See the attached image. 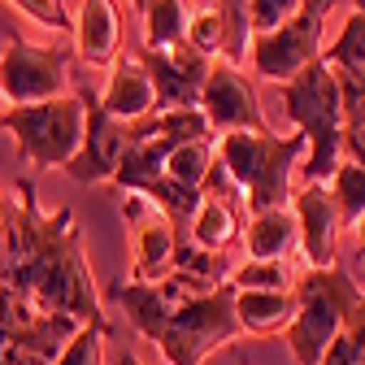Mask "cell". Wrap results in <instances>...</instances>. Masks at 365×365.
I'll use <instances>...</instances> for the list:
<instances>
[{"mask_svg":"<svg viewBox=\"0 0 365 365\" xmlns=\"http://www.w3.org/2000/svg\"><path fill=\"white\" fill-rule=\"evenodd\" d=\"M356 244H361V257H365V217L356 222Z\"/></svg>","mask_w":365,"mask_h":365,"instance_id":"36","label":"cell"},{"mask_svg":"<svg viewBox=\"0 0 365 365\" xmlns=\"http://www.w3.org/2000/svg\"><path fill=\"white\" fill-rule=\"evenodd\" d=\"M235 292V287H231ZM292 292H235L240 335H283L292 322Z\"/></svg>","mask_w":365,"mask_h":365,"instance_id":"20","label":"cell"},{"mask_svg":"<svg viewBox=\"0 0 365 365\" xmlns=\"http://www.w3.org/2000/svg\"><path fill=\"white\" fill-rule=\"evenodd\" d=\"M105 322H83L53 365H105Z\"/></svg>","mask_w":365,"mask_h":365,"instance_id":"28","label":"cell"},{"mask_svg":"<svg viewBox=\"0 0 365 365\" xmlns=\"http://www.w3.org/2000/svg\"><path fill=\"white\" fill-rule=\"evenodd\" d=\"M304 153H309L304 135H269V130L217 135V165L231 174L240 205L248 213L283 209L292 200V170Z\"/></svg>","mask_w":365,"mask_h":365,"instance_id":"2","label":"cell"},{"mask_svg":"<svg viewBox=\"0 0 365 365\" xmlns=\"http://www.w3.org/2000/svg\"><path fill=\"white\" fill-rule=\"evenodd\" d=\"M240 339L235 322V292L231 283L209 292V296H182L165 327L157 335V348L170 365H205L217 348Z\"/></svg>","mask_w":365,"mask_h":365,"instance_id":"6","label":"cell"},{"mask_svg":"<svg viewBox=\"0 0 365 365\" xmlns=\"http://www.w3.org/2000/svg\"><path fill=\"white\" fill-rule=\"evenodd\" d=\"M122 217L135 226V252H130V279L135 283H157L170 274V257L178 244V226L140 192H126Z\"/></svg>","mask_w":365,"mask_h":365,"instance_id":"11","label":"cell"},{"mask_svg":"<svg viewBox=\"0 0 365 365\" xmlns=\"http://www.w3.org/2000/svg\"><path fill=\"white\" fill-rule=\"evenodd\" d=\"M130 148V130L126 122L109 118L96 101H87V126H83V144L74 153V161L66 165V174L83 187H96V182H113L122 157Z\"/></svg>","mask_w":365,"mask_h":365,"instance_id":"12","label":"cell"},{"mask_svg":"<svg viewBox=\"0 0 365 365\" xmlns=\"http://www.w3.org/2000/svg\"><path fill=\"white\" fill-rule=\"evenodd\" d=\"M187 296L170 274L165 279H157V283H135V279H126V283H118L113 287V300L126 309V317H130V327L140 331L144 339H153L157 344V335H161V327H165V317L174 313V304Z\"/></svg>","mask_w":365,"mask_h":365,"instance_id":"16","label":"cell"},{"mask_svg":"<svg viewBox=\"0 0 365 365\" xmlns=\"http://www.w3.org/2000/svg\"><path fill=\"white\" fill-rule=\"evenodd\" d=\"M344 157H348V161H356V165H365V126L344 130Z\"/></svg>","mask_w":365,"mask_h":365,"instance_id":"33","label":"cell"},{"mask_svg":"<svg viewBox=\"0 0 365 365\" xmlns=\"http://www.w3.org/2000/svg\"><path fill=\"white\" fill-rule=\"evenodd\" d=\"M317 365H365V300L352 309V317L344 322V331L335 335V344Z\"/></svg>","mask_w":365,"mask_h":365,"instance_id":"27","label":"cell"},{"mask_svg":"<svg viewBox=\"0 0 365 365\" xmlns=\"http://www.w3.org/2000/svg\"><path fill=\"white\" fill-rule=\"evenodd\" d=\"M361 300H365V292L339 265L296 274V283H292V304L296 309H292V322L283 331V344H287L292 361L296 365H317L322 361Z\"/></svg>","mask_w":365,"mask_h":365,"instance_id":"4","label":"cell"},{"mask_svg":"<svg viewBox=\"0 0 365 365\" xmlns=\"http://www.w3.org/2000/svg\"><path fill=\"white\" fill-rule=\"evenodd\" d=\"M300 9L313 14V18H327V14L335 9V0H300Z\"/></svg>","mask_w":365,"mask_h":365,"instance_id":"34","label":"cell"},{"mask_svg":"<svg viewBox=\"0 0 365 365\" xmlns=\"http://www.w3.org/2000/svg\"><path fill=\"white\" fill-rule=\"evenodd\" d=\"M70 91V53L66 48H35V43L9 39L0 53V101L9 105H39Z\"/></svg>","mask_w":365,"mask_h":365,"instance_id":"7","label":"cell"},{"mask_svg":"<svg viewBox=\"0 0 365 365\" xmlns=\"http://www.w3.org/2000/svg\"><path fill=\"white\" fill-rule=\"evenodd\" d=\"M240 244H244V257L248 261H287L300 248V231H296L292 205L252 213L248 226H244V235H240Z\"/></svg>","mask_w":365,"mask_h":365,"instance_id":"17","label":"cell"},{"mask_svg":"<svg viewBox=\"0 0 365 365\" xmlns=\"http://www.w3.org/2000/svg\"><path fill=\"white\" fill-rule=\"evenodd\" d=\"M187 43H192L200 57H209V61L222 53V22H217V9H192Z\"/></svg>","mask_w":365,"mask_h":365,"instance_id":"31","label":"cell"},{"mask_svg":"<svg viewBox=\"0 0 365 365\" xmlns=\"http://www.w3.org/2000/svg\"><path fill=\"white\" fill-rule=\"evenodd\" d=\"M317 53H322V18H313V14L300 9L279 31L252 35V43H248V66L265 83H292L304 66L317 61Z\"/></svg>","mask_w":365,"mask_h":365,"instance_id":"8","label":"cell"},{"mask_svg":"<svg viewBox=\"0 0 365 365\" xmlns=\"http://www.w3.org/2000/svg\"><path fill=\"white\" fill-rule=\"evenodd\" d=\"M296 14H300V0H248V26H252V35L279 31Z\"/></svg>","mask_w":365,"mask_h":365,"instance_id":"30","label":"cell"},{"mask_svg":"<svg viewBox=\"0 0 365 365\" xmlns=\"http://www.w3.org/2000/svg\"><path fill=\"white\" fill-rule=\"evenodd\" d=\"M0 287H14L43 313L105 322L74 213H43L31 182H14L0 196Z\"/></svg>","mask_w":365,"mask_h":365,"instance_id":"1","label":"cell"},{"mask_svg":"<svg viewBox=\"0 0 365 365\" xmlns=\"http://www.w3.org/2000/svg\"><path fill=\"white\" fill-rule=\"evenodd\" d=\"M287 205L296 213L304 269H331L339 261V235H344V217H339V205H335L331 187L327 182H304Z\"/></svg>","mask_w":365,"mask_h":365,"instance_id":"10","label":"cell"},{"mask_svg":"<svg viewBox=\"0 0 365 365\" xmlns=\"http://www.w3.org/2000/svg\"><path fill=\"white\" fill-rule=\"evenodd\" d=\"M96 105L109 118L126 122V126L157 113V91H153V78H148L140 53H135V57H118L109 66V78H105V91L96 96Z\"/></svg>","mask_w":365,"mask_h":365,"instance_id":"14","label":"cell"},{"mask_svg":"<svg viewBox=\"0 0 365 365\" xmlns=\"http://www.w3.org/2000/svg\"><path fill=\"white\" fill-rule=\"evenodd\" d=\"M144 5H148V0H130V9H140V14H144Z\"/></svg>","mask_w":365,"mask_h":365,"instance_id":"37","label":"cell"},{"mask_svg":"<svg viewBox=\"0 0 365 365\" xmlns=\"http://www.w3.org/2000/svg\"><path fill=\"white\" fill-rule=\"evenodd\" d=\"M327 61L339 70V74H356L365 78V9H352L339 39H335V48L327 53Z\"/></svg>","mask_w":365,"mask_h":365,"instance_id":"26","label":"cell"},{"mask_svg":"<svg viewBox=\"0 0 365 365\" xmlns=\"http://www.w3.org/2000/svg\"><path fill=\"white\" fill-rule=\"evenodd\" d=\"M187 22H192V0H148L144 5V53L187 43Z\"/></svg>","mask_w":365,"mask_h":365,"instance_id":"22","label":"cell"},{"mask_svg":"<svg viewBox=\"0 0 365 365\" xmlns=\"http://www.w3.org/2000/svg\"><path fill=\"white\" fill-rule=\"evenodd\" d=\"M231 283L235 292H292V283H296V274L287 269V261H240L235 269H231Z\"/></svg>","mask_w":365,"mask_h":365,"instance_id":"24","label":"cell"},{"mask_svg":"<svg viewBox=\"0 0 365 365\" xmlns=\"http://www.w3.org/2000/svg\"><path fill=\"white\" fill-rule=\"evenodd\" d=\"M196 105H200V113H205L213 135H226V130H265V113L257 105L252 83L244 78V70L226 66V61L209 66V78L200 87Z\"/></svg>","mask_w":365,"mask_h":365,"instance_id":"9","label":"cell"},{"mask_svg":"<svg viewBox=\"0 0 365 365\" xmlns=\"http://www.w3.org/2000/svg\"><path fill=\"white\" fill-rule=\"evenodd\" d=\"M217 22H222V61L226 66H248V43H252V26H248V0H217Z\"/></svg>","mask_w":365,"mask_h":365,"instance_id":"23","label":"cell"},{"mask_svg":"<svg viewBox=\"0 0 365 365\" xmlns=\"http://www.w3.org/2000/svg\"><path fill=\"white\" fill-rule=\"evenodd\" d=\"M213 161H217V135H205V140H182V144H174V148L165 153L157 178L174 182L178 192L200 196V187H205V178H209Z\"/></svg>","mask_w":365,"mask_h":365,"instance_id":"21","label":"cell"},{"mask_svg":"<svg viewBox=\"0 0 365 365\" xmlns=\"http://www.w3.org/2000/svg\"><path fill=\"white\" fill-rule=\"evenodd\" d=\"M35 313L31 300H22L14 287H0V365H5L9 348H14V335L26 327V317Z\"/></svg>","mask_w":365,"mask_h":365,"instance_id":"29","label":"cell"},{"mask_svg":"<svg viewBox=\"0 0 365 365\" xmlns=\"http://www.w3.org/2000/svg\"><path fill=\"white\" fill-rule=\"evenodd\" d=\"M283 113L309 144L300 178L327 182L344 161V96H339V74L327 57H317L292 83H283Z\"/></svg>","mask_w":365,"mask_h":365,"instance_id":"3","label":"cell"},{"mask_svg":"<svg viewBox=\"0 0 365 365\" xmlns=\"http://www.w3.org/2000/svg\"><path fill=\"white\" fill-rule=\"evenodd\" d=\"M182 240H192L205 252H226V248L240 240V205L226 200V196L200 192V205H196V213L187 222V235H182Z\"/></svg>","mask_w":365,"mask_h":365,"instance_id":"19","label":"cell"},{"mask_svg":"<svg viewBox=\"0 0 365 365\" xmlns=\"http://www.w3.org/2000/svg\"><path fill=\"white\" fill-rule=\"evenodd\" d=\"M70 31L87 66H113L122 57V14L113 0H78V18L70 22Z\"/></svg>","mask_w":365,"mask_h":365,"instance_id":"15","label":"cell"},{"mask_svg":"<svg viewBox=\"0 0 365 365\" xmlns=\"http://www.w3.org/2000/svg\"><path fill=\"white\" fill-rule=\"evenodd\" d=\"M113 365H144V361L135 356V352H118V356H113Z\"/></svg>","mask_w":365,"mask_h":365,"instance_id":"35","label":"cell"},{"mask_svg":"<svg viewBox=\"0 0 365 365\" xmlns=\"http://www.w3.org/2000/svg\"><path fill=\"white\" fill-rule=\"evenodd\" d=\"M0 109H5V101H0Z\"/></svg>","mask_w":365,"mask_h":365,"instance_id":"39","label":"cell"},{"mask_svg":"<svg viewBox=\"0 0 365 365\" xmlns=\"http://www.w3.org/2000/svg\"><path fill=\"white\" fill-rule=\"evenodd\" d=\"M352 9H365V0H352Z\"/></svg>","mask_w":365,"mask_h":365,"instance_id":"38","label":"cell"},{"mask_svg":"<svg viewBox=\"0 0 365 365\" xmlns=\"http://www.w3.org/2000/svg\"><path fill=\"white\" fill-rule=\"evenodd\" d=\"M153 91H157V113L170 109H196L200 87L209 78V57H200L192 43H178V48H161V53H140Z\"/></svg>","mask_w":365,"mask_h":365,"instance_id":"13","label":"cell"},{"mask_svg":"<svg viewBox=\"0 0 365 365\" xmlns=\"http://www.w3.org/2000/svg\"><path fill=\"white\" fill-rule=\"evenodd\" d=\"M9 5H18L22 14H31L35 22L53 26V31H70V14H66L61 0H9Z\"/></svg>","mask_w":365,"mask_h":365,"instance_id":"32","label":"cell"},{"mask_svg":"<svg viewBox=\"0 0 365 365\" xmlns=\"http://www.w3.org/2000/svg\"><path fill=\"white\" fill-rule=\"evenodd\" d=\"M170 279L187 296H209V292L226 287V279H231V261H226V252H205L192 240L178 235L174 257H170Z\"/></svg>","mask_w":365,"mask_h":365,"instance_id":"18","label":"cell"},{"mask_svg":"<svg viewBox=\"0 0 365 365\" xmlns=\"http://www.w3.org/2000/svg\"><path fill=\"white\" fill-rule=\"evenodd\" d=\"M0 126H5L26 165L35 170H66L83 144V126H87V96L66 91L57 101H39V105H9L0 109Z\"/></svg>","mask_w":365,"mask_h":365,"instance_id":"5","label":"cell"},{"mask_svg":"<svg viewBox=\"0 0 365 365\" xmlns=\"http://www.w3.org/2000/svg\"><path fill=\"white\" fill-rule=\"evenodd\" d=\"M331 196H335V205H339V217H344V226H356L361 217H365V165H356V161H339L335 165V174H331Z\"/></svg>","mask_w":365,"mask_h":365,"instance_id":"25","label":"cell"}]
</instances>
